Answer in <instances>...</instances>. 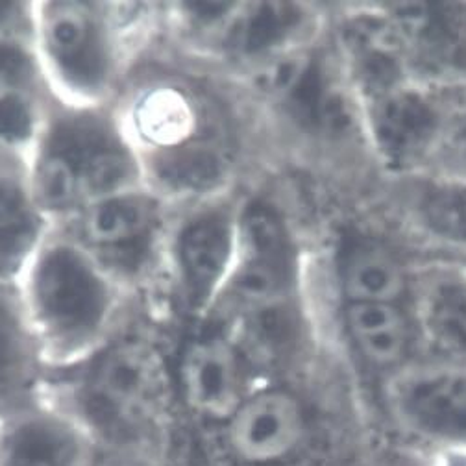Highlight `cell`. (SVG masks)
Returning a JSON list of instances; mask_svg holds the SVG:
<instances>
[{
    "instance_id": "cell-1",
    "label": "cell",
    "mask_w": 466,
    "mask_h": 466,
    "mask_svg": "<svg viewBox=\"0 0 466 466\" xmlns=\"http://www.w3.org/2000/svg\"><path fill=\"white\" fill-rule=\"evenodd\" d=\"M17 287L50 372L84 363L137 315L125 289L54 226Z\"/></svg>"
},
{
    "instance_id": "cell-2",
    "label": "cell",
    "mask_w": 466,
    "mask_h": 466,
    "mask_svg": "<svg viewBox=\"0 0 466 466\" xmlns=\"http://www.w3.org/2000/svg\"><path fill=\"white\" fill-rule=\"evenodd\" d=\"M156 6L123 0H34V41L56 100L111 106L147 45Z\"/></svg>"
},
{
    "instance_id": "cell-3",
    "label": "cell",
    "mask_w": 466,
    "mask_h": 466,
    "mask_svg": "<svg viewBox=\"0 0 466 466\" xmlns=\"http://www.w3.org/2000/svg\"><path fill=\"white\" fill-rule=\"evenodd\" d=\"M170 390L156 326L139 313L84 363L50 372L45 396L91 433L100 451L128 448L148 435Z\"/></svg>"
},
{
    "instance_id": "cell-4",
    "label": "cell",
    "mask_w": 466,
    "mask_h": 466,
    "mask_svg": "<svg viewBox=\"0 0 466 466\" xmlns=\"http://www.w3.org/2000/svg\"><path fill=\"white\" fill-rule=\"evenodd\" d=\"M34 197L52 226L143 186L139 157L113 106L52 100L28 156Z\"/></svg>"
},
{
    "instance_id": "cell-5",
    "label": "cell",
    "mask_w": 466,
    "mask_h": 466,
    "mask_svg": "<svg viewBox=\"0 0 466 466\" xmlns=\"http://www.w3.org/2000/svg\"><path fill=\"white\" fill-rule=\"evenodd\" d=\"M168 220L170 206L143 184L106 197L54 228L84 247L125 289L136 309L150 319Z\"/></svg>"
},
{
    "instance_id": "cell-6",
    "label": "cell",
    "mask_w": 466,
    "mask_h": 466,
    "mask_svg": "<svg viewBox=\"0 0 466 466\" xmlns=\"http://www.w3.org/2000/svg\"><path fill=\"white\" fill-rule=\"evenodd\" d=\"M100 453L82 422L46 396L0 417V466H95Z\"/></svg>"
},
{
    "instance_id": "cell-7",
    "label": "cell",
    "mask_w": 466,
    "mask_h": 466,
    "mask_svg": "<svg viewBox=\"0 0 466 466\" xmlns=\"http://www.w3.org/2000/svg\"><path fill=\"white\" fill-rule=\"evenodd\" d=\"M233 247L228 217L220 211H195L174 224L168 220L163 272L195 313L204 309L218 289Z\"/></svg>"
},
{
    "instance_id": "cell-8",
    "label": "cell",
    "mask_w": 466,
    "mask_h": 466,
    "mask_svg": "<svg viewBox=\"0 0 466 466\" xmlns=\"http://www.w3.org/2000/svg\"><path fill=\"white\" fill-rule=\"evenodd\" d=\"M48 378L19 287L0 279V417L43 400Z\"/></svg>"
},
{
    "instance_id": "cell-9",
    "label": "cell",
    "mask_w": 466,
    "mask_h": 466,
    "mask_svg": "<svg viewBox=\"0 0 466 466\" xmlns=\"http://www.w3.org/2000/svg\"><path fill=\"white\" fill-rule=\"evenodd\" d=\"M50 229L32 191L28 157L0 147V279L17 283Z\"/></svg>"
},
{
    "instance_id": "cell-10",
    "label": "cell",
    "mask_w": 466,
    "mask_h": 466,
    "mask_svg": "<svg viewBox=\"0 0 466 466\" xmlns=\"http://www.w3.org/2000/svg\"><path fill=\"white\" fill-rule=\"evenodd\" d=\"M52 100L35 52L0 45V147L28 157Z\"/></svg>"
},
{
    "instance_id": "cell-11",
    "label": "cell",
    "mask_w": 466,
    "mask_h": 466,
    "mask_svg": "<svg viewBox=\"0 0 466 466\" xmlns=\"http://www.w3.org/2000/svg\"><path fill=\"white\" fill-rule=\"evenodd\" d=\"M174 383L187 410L198 417L231 419L241 405L238 358L220 337L191 339L180 352Z\"/></svg>"
},
{
    "instance_id": "cell-12",
    "label": "cell",
    "mask_w": 466,
    "mask_h": 466,
    "mask_svg": "<svg viewBox=\"0 0 466 466\" xmlns=\"http://www.w3.org/2000/svg\"><path fill=\"white\" fill-rule=\"evenodd\" d=\"M241 268L233 279L236 297L250 308L272 306L289 281V243L274 211L252 208L241 228Z\"/></svg>"
},
{
    "instance_id": "cell-13",
    "label": "cell",
    "mask_w": 466,
    "mask_h": 466,
    "mask_svg": "<svg viewBox=\"0 0 466 466\" xmlns=\"http://www.w3.org/2000/svg\"><path fill=\"white\" fill-rule=\"evenodd\" d=\"M306 430L302 405L281 390L258 394L229 419V442L252 462L278 461L293 451Z\"/></svg>"
},
{
    "instance_id": "cell-14",
    "label": "cell",
    "mask_w": 466,
    "mask_h": 466,
    "mask_svg": "<svg viewBox=\"0 0 466 466\" xmlns=\"http://www.w3.org/2000/svg\"><path fill=\"white\" fill-rule=\"evenodd\" d=\"M392 25L407 56L435 73L466 71V6L403 5L394 10Z\"/></svg>"
},
{
    "instance_id": "cell-15",
    "label": "cell",
    "mask_w": 466,
    "mask_h": 466,
    "mask_svg": "<svg viewBox=\"0 0 466 466\" xmlns=\"http://www.w3.org/2000/svg\"><path fill=\"white\" fill-rule=\"evenodd\" d=\"M400 415L437 437L466 435V370L430 367L405 376L394 394Z\"/></svg>"
},
{
    "instance_id": "cell-16",
    "label": "cell",
    "mask_w": 466,
    "mask_h": 466,
    "mask_svg": "<svg viewBox=\"0 0 466 466\" xmlns=\"http://www.w3.org/2000/svg\"><path fill=\"white\" fill-rule=\"evenodd\" d=\"M274 87L295 119L308 128L340 134L350 127L352 116L342 91L317 57H302L281 66L274 76Z\"/></svg>"
},
{
    "instance_id": "cell-17",
    "label": "cell",
    "mask_w": 466,
    "mask_h": 466,
    "mask_svg": "<svg viewBox=\"0 0 466 466\" xmlns=\"http://www.w3.org/2000/svg\"><path fill=\"white\" fill-rule=\"evenodd\" d=\"M372 123L383 154L394 163H405L431 145L439 113L420 93L398 87L378 98Z\"/></svg>"
},
{
    "instance_id": "cell-18",
    "label": "cell",
    "mask_w": 466,
    "mask_h": 466,
    "mask_svg": "<svg viewBox=\"0 0 466 466\" xmlns=\"http://www.w3.org/2000/svg\"><path fill=\"white\" fill-rule=\"evenodd\" d=\"M346 46L358 80L376 98L401 87L407 52L392 23L370 19L352 25Z\"/></svg>"
},
{
    "instance_id": "cell-19",
    "label": "cell",
    "mask_w": 466,
    "mask_h": 466,
    "mask_svg": "<svg viewBox=\"0 0 466 466\" xmlns=\"http://www.w3.org/2000/svg\"><path fill=\"white\" fill-rule=\"evenodd\" d=\"M419 319L426 339L441 352L466 354V279L437 274L424 281Z\"/></svg>"
},
{
    "instance_id": "cell-20",
    "label": "cell",
    "mask_w": 466,
    "mask_h": 466,
    "mask_svg": "<svg viewBox=\"0 0 466 466\" xmlns=\"http://www.w3.org/2000/svg\"><path fill=\"white\" fill-rule=\"evenodd\" d=\"M340 276L352 304H392L405 289V276L394 254L372 241L348 248Z\"/></svg>"
},
{
    "instance_id": "cell-21",
    "label": "cell",
    "mask_w": 466,
    "mask_h": 466,
    "mask_svg": "<svg viewBox=\"0 0 466 466\" xmlns=\"http://www.w3.org/2000/svg\"><path fill=\"white\" fill-rule=\"evenodd\" d=\"M302 14L289 3H256L236 6L226 21L228 46L243 56H265L278 50L302 26Z\"/></svg>"
},
{
    "instance_id": "cell-22",
    "label": "cell",
    "mask_w": 466,
    "mask_h": 466,
    "mask_svg": "<svg viewBox=\"0 0 466 466\" xmlns=\"http://www.w3.org/2000/svg\"><path fill=\"white\" fill-rule=\"evenodd\" d=\"M346 324L360 352L374 365L398 363L410 346V326L394 304H350Z\"/></svg>"
},
{
    "instance_id": "cell-23",
    "label": "cell",
    "mask_w": 466,
    "mask_h": 466,
    "mask_svg": "<svg viewBox=\"0 0 466 466\" xmlns=\"http://www.w3.org/2000/svg\"><path fill=\"white\" fill-rule=\"evenodd\" d=\"M424 215L430 226L442 236L466 241V186L430 193L424 202Z\"/></svg>"
},
{
    "instance_id": "cell-24",
    "label": "cell",
    "mask_w": 466,
    "mask_h": 466,
    "mask_svg": "<svg viewBox=\"0 0 466 466\" xmlns=\"http://www.w3.org/2000/svg\"><path fill=\"white\" fill-rule=\"evenodd\" d=\"M34 25V0L0 3V34Z\"/></svg>"
}]
</instances>
